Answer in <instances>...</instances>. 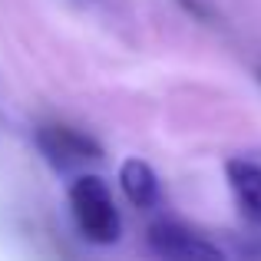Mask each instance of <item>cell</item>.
<instances>
[{
    "label": "cell",
    "instance_id": "1",
    "mask_svg": "<svg viewBox=\"0 0 261 261\" xmlns=\"http://www.w3.org/2000/svg\"><path fill=\"white\" fill-rule=\"evenodd\" d=\"M66 202H70V218L83 242L96 245V248H109L122 238V215L102 175H76L66 189Z\"/></svg>",
    "mask_w": 261,
    "mask_h": 261
},
{
    "label": "cell",
    "instance_id": "2",
    "mask_svg": "<svg viewBox=\"0 0 261 261\" xmlns=\"http://www.w3.org/2000/svg\"><path fill=\"white\" fill-rule=\"evenodd\" d=\"M33 146L43 155V162L53 172H73L86 162L102 159V146L83 129H73L66 122H43L33 129Z\"/></svg>",
    "mask_w": 261,
    "mask_h": 261
},
{
    "label": "cell",
    "instance_id": "3",
    "mask_svg": "<svg viewBox=\"0 0 261 261\" xmlns=\"http://www.w3.org/2000/svg\"><path fill=\"white\" fill-rule=\"evenodd\" d=\"M149 248L172 261H195V258H225L228 251L208 242L205 235L185 228L178 222H155L149 225Z\"/></svg>",
    "mask_w": 261,
    "mask_h": 261
},
{
    "label": "cell",
    "instance_id": "4",
    "mask_svg": "<svg viewBox=\"0 0 261 261\" xmlns=\"http://www.w3.org/2000/svg\"><path fill=\"white\" fill-rule=\"evenodd\" d=\"M225 182L235 198L238 215L248 225L261 228V162L248 155H235L225 162Z\"/></svg>",
    "mask_w": 261,
    "mask_h": 261
},
{
    "label": "cell",
    "instance_id": "5",
    "mask_svg": "<svg viewBox=\"0 0 261 261\" xmlns=\"http://www.w3.org/2000/svg\"><path fill=\"white\" fill-rule=\"evenodd\" d=\"M119 189L126 195V202L133 208H142V212L155 208L159 198H162V185H159L155 169L146 159H136V155L119 166Z\"/></svg>",
    "mask_w": 261,
    "mask_h": 261
},
{
    "label": "cell",
    "instance_id": "6",
    "mask_svg": "<svg viewBox=\"0 0 261 261\" xmlns=\"http://www.w3.org/2000/svg\"><path fill=\"white\" fill-rule=\"evenodd\" d=\"M178 7H182L189 17H195V20H202V23H212L215 20V10H212V4L208 0H175Z\"/></svg>",
    "mask_w": 261,
    "mask_h": 261
},
{
    "label": "cell",
    "instance_id": "7",
    "mask_svg": "<svg viewBox=\"0 0 261 261\" xmlns=\"http://www.w3.org/2000/svg\"><path fill=\"white\" fill-rule=\"evenodd\" d=\"M238 255H245V258H261V242H248V245H242V248H238Z\"/></svg>",
    "mask_w": 261,
    "mask_h": 261
},
{
    "label": "cell",
    "instance_id": "8",
    "mask_svg": "<svg viewBox=\"0 0 261 261\" xmlns=\"http://www.w3.org/2000/svg\"><path fill=\"white\" fill-rule=\"evenodd\" d=\"M255 76H258V83H261V70H258V73H255Z\"/></svg>",
    "mask_w": 261,
    "mask_h": 261
},
{
    "label": "cell",
    "instance_id": "9",
    "mask_svg": "<svg viewBox=\"0 0 261 261\" xmlns=\"http://www.w3.org/2000/svg\"><path fill=\"white\" fill-rule=\"evenodd\" d=\"M86 4H96V0H86Z\"/></svg>",
    "mask_w": 261,
    "mask_h": 261
}]
</instances>
